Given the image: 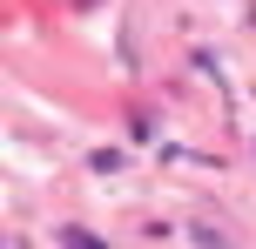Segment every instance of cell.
<instances>
[{
  "label": "cell",
  "instance_id": "1",
  "mask_svg": "<svg viewBox=\"0 0 256 249\" xmlns=\"http://www.w3.org/2000/svg\"><path fill=\"white\" fill-rule=\"evenodd\" d=\"M61 243H68V249H108L102 236H88V229H74V223H68V229H61Z\"/></svg>",
  "mask_w": 256,
  "mask_h": 249
}]
</instances>
